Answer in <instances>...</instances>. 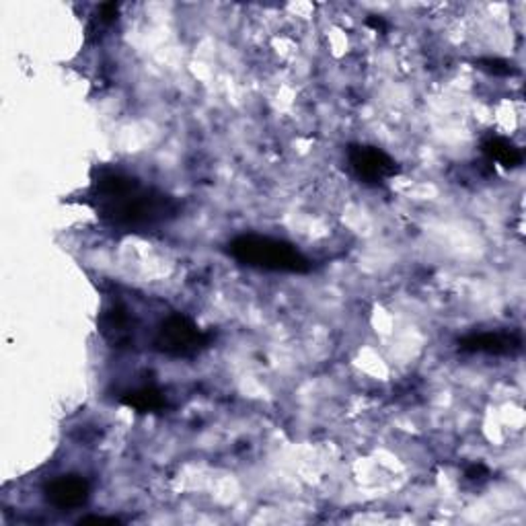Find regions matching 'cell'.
Wrapping results in <instances>:
<instances>
[{
  "mask_svg": "<svg viewBox=\"0 0 526 526\" xmlns=\"http://www.w3.org/2000/svg\"><path fill=\"white\" fill-rule=\"evenodd\" d=\"M97 214L115 228L136 230L155 227L179 214V204L163 191L143 188L138 179L121 173H104L91 190Z\"/></svg>",
  "mask_w": 526,
  "mask_h": 526,
  "instance_id": "cell-1",
  "label": "cell"
},
{
  "mask_svg": "<svg viewBox=\"0 0 526 526\" xmlns=\"http://www.w3.org/2000/svg\"><path fill=\"white\" fill-rule=\"evenodd\" d=\"M228 253L249 267L267 269V272H311V261L297 247L272 236L241 235L228 243Z\"/></svg>",
  "mask_w": 526,
  "mask_h": 526,
  "instance_id": "cell-2",
  "label": "cell"
},
{
  "mask_svg": "<svg viewBox=\"0 0 526 526\" xmlns=\"http://www.w3.org/2000/svg\"><path fill=\"white\" fill-rule=\"evenodd\" d=\"M210 345V336L185 315H171L160 323L155 336V348L173 358H191Z\"/></svg>",
  "mask_w": 526,
  "mask_h": 526,
  "instance_id": "cell-3",
  "label": "cell"
},
{
  "mask_svg": "<svg viewBox=\"0 0 526 526\" xmlns=\"http://www.w3.org/2000/svg\"><path fill=\"white\" fill-rule=\"evenodd\" d=\"M348 159L356 175L367 183H381L384 179L395 177L397 173H399L397 160L393 157H389L384 151L376 149V146H350Z\"/></svg>",
  "mask_w": 526,
  "mask_h": 526,
  "instance_id": "cell-4",
  "label": "cell"
},
{
  "mask_svg": "<svg viewBox=\"0 0 526 526\" xmlns=\"http://www.w3.org/2000/svg\"><path fill=\"white\" fill-rule=\"evenodd\" d=\"M459 350L467 354H490V356H514L522 350V339L518 333H473L459 339Z\"/></svg>",
  "mask_w": 526,
  "mask_h": 526,
  "instance_id": "cell-5",
  "label": "cell"
},
{
  "mask_svg": "<svg viewBox=\"0 0 526 526\" xmlns=\"http://www.w3.org/2000/svg\"><path fill=\"white\" fill-rule=\"evenodd\" d=\"M89 493H91L89 481L79 475H64L46 485L48 502L60 510L81 508L82 504H87Z\"/></svg>",
  "mask_w": 526,
  "mask_h": 526,
  "instance_id": "cell-6",
  "label": "cell"
},
{
  "mask_svg": "<svg viewBox=\"0 0 526 526\" xmlns=\"http://www.w3.org/2000/svg\"><path fill=\"white\" fill-rule=\"evenodd\" d=\"M101 333L113 348H124L132 342V317L124 306L113 305L101 315Z\"/></svg>",
  "mask_w": 526,
  "mask_h": 526,
  "instance_id": "cell-7",
  "label": "cell"
},
{
  "mask_svg": "<svg viewBox=\"0 0 526 526\" xmlns=\"http://www.w3.org/2000/svg\"><path fill=\"white\" fill-rule=\"evenodd\" d=\"M481 151H483L485 155L490 157L491 160H496V163L504 165L506 169H514V166L522 165L521 149H516V146L512 144L510 140H506L502 136H490L487 140H483V144H481Z\"/></svg>",
  "mask_w": 526,
  "mask_h": 526,
  "instance_id": "cell-8",
  "label": "cell"
},
{
  "mask_svg": "<svg viewBox=\"0 0 526 526\" xmlns=\"http://www.w3.org/2000/svg\"><path fill=\"white\" fill-rule=\"evenodd\" d=\"M121 403L128 407L136 409V412H160L165 407V395L160 393L155 387H144L134 391V393H128L121 397Z\"/></svg>",
  "mask_w": 526,
  "mask_h": 526,
  "instance_id": "cell-9",
  "label": "cell"
},
{
  "mask_svg": "<svg viewBox=\"0 0 526 526\" xmlns=\"http://www.w3.org/2000/svg\"><path fill=\"white\" fill-rule=\"evenodd\" d=\"M477 66L485 73H490L493 76H514L518 74V70L512 66L508 60H502V58H479Z\"/></svg>",
  "mask_w": 526,
  "mask_h": 526,
  "instance_id": "cell-10",
  "label": "cell"
},
{
  "mask_svg": "<svg viewBox=\"0 0 526 526\" xmlns=\"http://www.w3.org/2000/svg\"><path fill=\"white\" fill-rule=\"evenodd\" d=\"M118 12H120V6L115 4V3H105V4H101V6H99V21H101V23H105V25L113 23L115 19H118Z\"/></svg>",
  "mask_w": 526,
  "mask_h": 526,
  "instance_id": "cell-11",
  "label": "cell"
},
{
  "mask_svg": "<svg viewBox=\"0 0 526 526\" xmlns=\"http://www.w3.org/2000/svg\"><path fill=\"white\" fill-rule=\"evenodd\" d=\"M465 475H467V479L477 481V479L487 477V475H490V471H487V467H483V465H471L469 469H467Z\"/></svg>",
  "mask_w": 526,
  "mask_h": 526,
  "instance_id": "cell-12",
  "label": "cell"
},
{
  "mask_svg": "<svg viewBox=\"0 0 526 526\" xmlns=\"http://www.w3.org/2000/svg\"><path fill=\"white\" fill-rule=\"evenodd\" d=\"M81 524H120L118 518H105V516H87L82 518Z\"/></svg>",
  "mask_w": 526,
  "mask_h": 526,
  "instance_id": "cell-13",
  "label": "cell"
},
{
  "mask_svg": "<svg viewBox=\"0 0 526 526\" xmlns=\"http://www.w3.org/2000/svg\"><path fill=\"white\" fill-rule=\"evenodd\" d=\"M367 25H368V27H372V29H376V31H384V29H387V23H384L381 17H370L368 21H367Z\"/></svg>",
  "mask_w": 526,
  "mask_h": 526,
  "instance_id": "cell-14",
  "label": "cell"
}]
</instances>
